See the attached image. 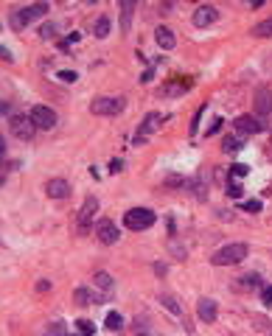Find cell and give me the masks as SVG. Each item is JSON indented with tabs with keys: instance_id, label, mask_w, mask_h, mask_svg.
<instances>
[{
	"instance_id": "obj_1",
	"label": "cell",
	"mask_w": 272,
	"mask_h": 336,
	"mask_svg": "<svg viewBox=\"0 0 272 336\" xmlns=\"http://www.w3.org/2000/svg\"><path fill=\"white\" fill-rule=\"evenodd\" d=\"M247 244H228V247H222V250H216L214 258H210V264L214 266H236L242 264L244 258H247Z\"/></svg>"
},
{
	"instance_id": "obj_2",
	"label": "cell",
	"mask_w": 272,
	"mask_h": 336,
	"mask_svg": "<svg viewBox=\"0 0 272 336\" xmlns=\"http://www.w3.org/2000/svg\"><path fill=\"white\" fill-rule=\"evenodd\" d=\"M154 219H158V216L152 213L149 208H132V210H126V213H124V224H126L132 233L149 230L152 224H154Z\"/></svg>"
},
{
	"instance_id": "obj_3",
	"label": "cell",
	"mask_w": 272,
	"mask_h": 336,
	"mask_svg": "<svg viewBox=\"0 0 272 336\" xmlns=\"http://www.w3.org/2000/svg\"><path fill=\"white\" fill-rule=\"evenodd\" d=\"M160 123H163V115H160V112H149L144 121H140V126H138V132H135V137H132V143H135V146H144L146 140H149V137L160 129Z\"/></svg>"
},
{
	"instance_id": "obj_4",
	"label": "cell",
	"mask_w": 272,
	"mask_h": 336,
	"mask_svg": "<svg viewBox=\"0 0 272 336\" xmlns=\"http://www.w3.org/2000/svg\"><path fill=\"white\" fill-rule=\"evenodd\" d=\"M96 213H98V199H96V196H87V199L82 202V208H79V219H76V227H79L82 236H84V233H90Z\"/></svg>"
},
{
	"instance_id": "obj_5",
	"label": "cell",
	"mask_w": 272,
	"mask_h": 336,
	"mask_svg": "<svg viewBox=\"0 0 272 336\" xmlns=\"http://www.w3.org/2000/svg\"><path fill=\"white\" fill-rule=\"evenodd\" d=\"M90 112L93 115H118L124 112V98L121 95H101L90 104Z\"/></svg>"
},
{
	"instance_id": "obj_6",
	"label": "cell",
	"mask_w": 272,
	"mask_h": 336,
	"mask_svg": "<svg viewBox=\"0 0 272 336\" xmlns=\"http://www.w3.org/2000/svg\"><path fill=\"white\" fill-rule=\"evenodd\" d=\"M45 14H48V3H31V6L14 11V25L22 28V25H28V22H34L36 17H45Z\"/></svg>"
},
{
	"instance_id": "obj_7",
	"label": "cell",
	"mask_w": 272,
	"mask_h": 336,
	"mask_svg": "<svg viewBox=\"0 0 272 336\" xmlns=\"http://www.w3.org/2000/svg\"><path fill=\"white\" fill-rule=\"evenodd\" d=\"M252 107H256V118H261L264 121L266 115L272 112V90L266 84H261L256 90V98H252Z\"/></svg>"
},
{
	"instance_id": "obj_8",
	"label": "cell",
	"mask_w": 272,
	"mask_h": 336,
	"mask_svg": "<svg viewBox=\"0 0 272 336\" xmlns=\"http://www.w3.org/2000/svg\"><path fill=\"white\" fill-rule=\"evenodd\" d=\"M28 118L34 121L36 129H54L56 126V112H54L50 107H42V104H36V107L31 109Z\"/></svg>"
},
{
	"instance_id": "obj_9",
	"label": "cell",
	"mask_w": 272,
	"mask_h": 336,
	"mask_svg": "<svg viewBox=\"0 0 272 336\" xmlns=\"http://www.w3.org/2000/svg\"><path fill=\"white\" fill-rule=\"evenodd\" d=\"M12 135L14 137H20V140H31V137L36 135V126H34V121L31 118H26V115H17V118H12Z\"/></svg>"
},
{
	"instance_id": "obj_10",
	"label": "cell",
	"mask_w": 272,
	"mask_h": 336,
	"mask_svg": "<svg viewBox=\"0 0 272 336\" xmlns=\"http://www.w3.org/2000/svg\"><path fill=\"white\" fill-rule=\"evenodd\" d=\"M233 126H236V132L244 137V135H258V132L264 129V121L256 118V115H238Z\"/></svg>"
},
{
	"instance_id": "obj_11",
	"label": "cell",
	"mask_w": 272,
	"mask_h": 336,
	"mask_svg": "<svg viewBox=\"0 0 272 336\" xmlns=\"http://www.w3.org/2000/svg\"><path fill=\"white\" fill-rule=\"evenodd\" d=\"M96 236H98V241L104 244V247H110V244L118 241V227H115V222H110V219H101L98 224H96Z\"/></svg>"
},
{
	"instance_id": "obj_12",
	"label": "cell",
	"mask_w": 272,
	"mask_h": 336,
	"mask_svg": "<svg viewBox=\"0 0 272 336\" xmlns=\"http://www.w3.org/2000/svg\"><path fill=\"white\" fill-rule=\"evenodd\" d=\"M191 20H194L196 28H208V25H214V22L219 20V11H216V6H196Z\"/></svg>"
},
{
	"instance_id": "obj_13",
	"label": "cell",
	"mask_w": 272,
	"mask_h": 336,
	"mask_svg": "<svg viewBox=\"0 0 272 336\" xmlns=\"http://www.w3.org/2000/svg\"><path fill=\"white\" fill-rule=\"evenodd\" d=\"M191 87H194V81H191V79H186V81H182V79H172L168 84L160 87L158 95H163V98H172V95H182V93H188Z\"/></svg>"
},
{
	"instance_id": "obj_14",
	"label": "cell",
	"mask_w": 272,
	"mask_h": 336,
	"mask_svg": "<svg viewBox=\"0 0 272 336\" xmlns=\"http://www.w3.org/2000/svg\"><path fill=\"white\" fill-rule=\"evenodd\" d=\"M154 42H158L160 50H172L174 45H177V36H174L172 28H166V25H160L158 31H154Z\"/></svg>"
},
{
	"instance_id": "obj_15",
	"label": "cell",
	"mask_w": 272,
	"mask_h": 336,
	"mask_svg": "<svg viewBox=\"0 0 272 336\" xmlns=\"http://www.w3.org/2000/svg\"><path fill=\"white\" fill-rule=\"evenodd\" d=\"M196 317H200L202 322H214L216 320V300L202 297V300L196 303Z\"/></svg>"
},
{
	"instance_id": "obj_16",
	"label": "cell",
	"mask_w": 272,
	"mask_h": 336,
	"mask_svg": "<svg viewBox=\"0 0 272 336\" xmlns=\"http://www.w3.org/2000/svg\"><path fill=\"white\" fill-rule=\"evenodd\" d=\"M45 191H48L50 199H64V196L70 193V185H68L64 179H48V182H45Z\"/></svg>"
},
{
	"instance_id": "obj_17",
	"label": "cell",
	"mask_w": 272,
	"mask_h": 336,
	"mask_svg": "<svg viewBox=\"0 0 272 336\" xmlns=\"http://www.w3.org/2000/svg\"><path fill=\"white\" fill-rule=\"evenodd\" d=\"M93 286L101 289V292H104V297H107V294L112 292V278H110L107 272H96L93 275Z\"/></svg>"
},
{
	"instance_id": "obj_18",
	"label": "cell",
	"mask_w": 272,
	"mask_h": 336,
	"mask_svg": "<svg viewBox=\"0 0 272 336\" xmlns=\"http://www.w3.org/2000/svg\"><path fill=\"white\" fill-rule=\"evenodd\" d=\"M132 11H135V3H132V0H124V3H121V31H129Z\"/></svg>"
},
{
	"instance_id": "obj_19",
	"label": "cell",
	"mask_w": 272,
	"mask_h": 336,
	"mask_svg": "<svg viewBox=\"0 0 272 336\" xmlns=\"http://www.w3.org/2000/svg\"><path fill=\"white\" fill-rule=\"evenodd\" d=\"M160 306H163L166 311H172L174 317H182V306H180V303L174 300L172 294H160Z\"/></svg>"
},
{
	"instance_id": "obj_20",
	"label": "cell",
	"mask_w": 272,
	"mask_h": 336,
	"mask_svg": "<svg viewBox=\"0 0 272 336\" xmlns=\"http://www.w3.org/2000/svg\"><path fill=\"white\" fill-rule=\"evenodd\" d=\"M236 286L238 289H258V286H261V278H258L256 272H252V275H242Z\"/></svg>"
},
{
	"instance_id": "obj_21",
	"label": "cell",
	"mask_w": 272,
	"mask_h": 336,
	"mask_svg": "<svg viewBox=\"0 0 272 336\" xmlns=\"http://www.w3.org/2000/svg\"><path fill=\"white\" fill-rule=\"evenodd\" d=\"M110 28H112V22H110V17H98V20H96V36H98V39L110 36Z\"/></svg>"
},
{
	"instance_id": "obj_22",
	"label": "cell",
	"mask_w": 272,
	"mask_h": 336,
	"mask_svg": "<svg viewBox=\"0 0 272 336\" xmlns=\"http://www.w3.org/2000/svg\"><path fill=\"white\" fill-rule=\"evenodd\" d=\"M252 36H272V17L261 20L258 25H252Z\"/></svg>"
},
{
	"instance_id": "obj_23",
	"label": "cell",
	"mask_w": 272,
	"mask_h": 336,
	"mask_svg": "<svg viewBox=\"0 0 272 336\" xmlns=\"http://www.w3.org/2000/svg\"><path fill=\"white\" fill-rule=\"evenodd\" d=\"M76 300H79V306H93L98 297L93 292H87V289H76Z\"/></svg>"
},
{
	"instance_id": "obj_24",
	"label": "cell",
	"mask_w": 272,
	"mask_h": 336,
	"mask_svg": "<svg viewBox=\"0 0 272 336\" xmlns=\"http://www.w3.org/2000/svg\"><path fill=\"white\" fill-rule=\"evenodd\" d=\"M222 149L224 151H230V154H236L238 149H242V137H236V135H230V137H224V143H222Z\"/></svg>"
},
{
	"instance_id": "obj_25",
	"label": "cell",
	"mask_w": 272,
	"mask_h": 336,
	"mask_svg": "<svg viewBox=\"0 0 272 336\" xmlns=\"http://www.w3.org/2000/svg\"><path fill=\"white\" fill-rule=\"evenodd\" d=\"M107 328H110V331L124 328V317L118 314V311H110V314H107Z\"/></svg>"
},
{
	"instance_id": "obj_26",
	"label": "cell",
	"mask_w": 272,
	"mask_h": 336,
	"mask_svg": "<svg viewBox=\"0 0 272 336\" xmlns=\"http://www.w3.org/2000/svg\"><path fill=\"white\" fill-rule=\"evenodd\" d=\"M76 325H79V336H93L96 334V325L90 320H79Z\"/></svg>"
},
{
	"instance_id": "obj_27",
	"label": "cell",
	"mask_w": 272,
	"mask_h": 336,
	"mask_svg": "<svg viewBox=\"0 0 272 336\" xmlns=\"http://www.w3.org/2000/svg\"><path fill=\"white\" fill-rule=\"evenodd\" d=\"M244 174H247V165H242V163L230 165V179H242Z\"/></svg>"
},
{
	"instance_id": "obj_28",
	"label": "cell",
	"mask_w": 272,
	"mask_h": 336,
	"mask_svg": "<svg viewBox=\"0 0 272 336\" xmlns=\"http://www.w3.org/2000/svg\"><path fill=\"white\" fill-rule=\"evenodd\" d=\"M228 193L233 196V199H238V196H242V185H238L236 179H230V182H228Z\"/></svg>"
},
{
	"instance_id": "obj_29",
	"label": "cell",
	"mask_w": 272,
	"mask_h": 336,
	"mask_svg": "<svg viewBox=\"0 0 272 336\" xmlns=\"http://www.w3.org/2000/svg\"><path fill=\"white\" fill-rule=\"evenodd\" d=\"M261 300H264V306H272V286H270V283L261 286Z\"/></svg>"
},
{
	"instance_id": "obj_30",
	"label": "cell",
	"mask_w": 272,
	"mask_h": 336,
	"mask_svg": "<svg viewBox=\"0 0 272 336\" xmlns=\"http://www.w3.org/2000/svg\"><path fill=\"white\" fill-rule=\"evenodd\" d=\"M59 81H64V84H73V81H76V73H73V70H59Z\"/></svg>"
},
{
	"instance_id": "obj_31",
	"label": "cell",
	"mask_w": 272,
	"mask_h": 336,
	"mask_svg": "<svg viewBox=\"0 0 272 336\" xmlns=\"http://www.w3.org/2000/svg\"><path fill=\"white\" fill-rule=\"evenodd\" d=\"M54 31H56V25H54V22H48V25H42V28H40V36H42V39H50V36H54Z\"/></svg>"
},
{
	"instance_id": "obj_32",
	"label": "cell",
	"mask_w": 272,
	"mask_h": 336,
	"mask_svg": "<svg viewBox=\"0 0 272 336\" xmlns=\"http://www.w3.org/2000/svg\"><path fill=\"white\" fill-rule=\"evenodd\" d=\"M242 208L250 210V213H258V210H261V202H258V199H250V202H244Z\"/></svg>"
},
{
	"instance_id": "obj_33",
	"label": "cell",
	"mask_w": 272,
	"mask_h": 336,
	"mask_svg": "<svg viewBox=\"0 0 272 336\" xmlns=\"http://www.w3.org/2000/svg\"><path fill=\"white\" fill-rule=\"evenodd\" d=\"M202 112H205V107H200L196 109V115H194V123H191V135L196 132V126H200V118H202Z\"/></svg>"
},
{
	"instance_id": "obj_34",
	"label": "cell",
	"mask_w": 272,
	"mask_h": 336,
	"mask_svg": "<svg viewBox=\"0 0 272 336\" xmlns=\"http://www.w3.org/2000/svg\"><path fill=\"white\" fill-rule=\"evenodd\" d=\"M121 168H124V160H112V163H110V171L112 174H118Z\"/></svg>"
},
{
	"instance_id": "obj_35",
	"label": "cell",
	"mask_w": 272,
	"mask_h": 336,
	"mask_svg": "<svg viewBox=\"0 0 272 336\" xmlns=\"http://www.w3.org/2000/svg\"><path fill=\"white\" fill-rule=\"evenodd\" d=\"M50 289V283H45V280H40V283H36V292H48Z\"/></svg>"
},
{
	"instance_id": "obj_36",
	"label": "cell",
	"mask_w": 272,
	"mask_h": 336,
	"mask_svg": "<svg viewBox=\"0 0 272 336\" xmlns=\"http://www.w3.org/2000/svg\"><path fill=\"white\" fill-rule=\"evenodd\" d=\"M0 59H6V62H12V59H14V56H12V53H8L6 48H0Z\"/></svg>"
},
{
	"instance_id": "obj_37",
	"label": "cell",
	"mask_w": 272,
	"mask_h": 336,
	"mask_svg": "<svg viewBox=\"0 0 272 336\" xmlns=\"http://www.w3.org/2000/svg\"><path fill=\"white\" fill-rule=\"evenodd\" d=\"M219 129H222V121H216V123H214V126H210V129H208V135H216V132H219Z\"/></svg>"
},
{
	"instance_id": "obj_38",
	"label": "cell",
	"mask_w": 272,
	"mask_h": 336,
	"mask_svg": "<svg viewBox=\"0 0 272 336\" xmlns=\"http://www.w3.org/2000/svg\"><path fill=\"white\" fill-rule=\"evenodd\" d=\"M3 151H6V143H3V137H0V154H3Z\"/></svg>"
}]
</instances>
